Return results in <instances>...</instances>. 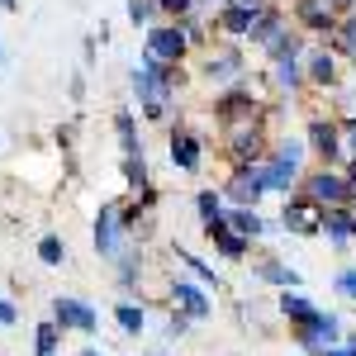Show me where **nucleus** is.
<instances>
[{
  "instance_id": "f257e3e1",
  "label": "nucleus",
  "mask_w": 356,
  "mask_h": 356,
  "mask_svg": "<svg viewBox=\"0 0 356 356\" xmlns=\"http://www.w3.org/2000/svg\"><path fill=\"white\" fill-rule=\"evenodd\" d=\"M176 81H181V72H176L171 62H157V57H147V53H143V62L129 72V86H134V95H138V110L147 114V119H166L171 95H176Z\"/></svg>"
},
{
  "instance_id": "f03ea898",
  "label": "nucleus",
  "mask_w": 356,
  "mask_h": 356,
  "mask_svg": "<svg viewBox=\"0 0 356 356\" xmlns=\"http://www.w3.org/2000/svg\"><path fill=\"white\" fill-rule=\"evenodd\" d=\"M134 233H129V223H124V204L110 200V204H100V214H95V228H90V243H95V257L100 261H114L119 257V247L129 243Z\"/></svg>"
},
{
  "instance_id": "7ed1b4c3",
  "label": "nucleus",
  "mask_w": 356,
  "mask_h": 356,
  "mask_svg": "<svg viewBox=\"0 0 356 356\" xmlns=\"http://www.w3.org/2000/svg\"><path fill=\"white\" fill-rule=\"evenodd\" d=\"M143 53L157 57V62L181 67V57L191 53V38H186V29L176 24V19H162V24H147V29H143Z\"/></svg>"
},
{
  "instance_id": "20e7f679",
  "label": "nucleus",
  "mask_w": 356,
  "mask_h": 356,
  "mask_svg": "<svg viewBox=\"0 0 356 356\" xmlns=\"http://www.w3.org/2000/svg\"><path fill=\"white\" fill-rule=\"evenodd\" d=\"M53 323L62 332H81V337H90V332L100 328V309L90 300H81V295H57L53 300Z\"/></svg>"
},
{
  "instance_id": "39448f33",
  "label": "nucleus",
  "mask_w": 356,
  "mask_h": 356,
  "mask_svg": "<svg viewBox=\"0 0 356 356\" xmlns=\"http://www.w3.org/2000/svg\"><path fill=\"white\" fill-rule=\"evenodd\" d=\"M337 332H342V323H337V314H314L309 323H300L295 328V342H300L309 356H318V352H328V347H337Z\"/></svg>"
},
{
  "instance_id": "423d86ee",
  "label": "nucleus",
  "mask_w": 356,
  "mask_h": 356,
  "mask_svg": "<svg viewBox=\"0 0 356 356\" xmlns=\"http://www.w3.org/2000/svg\"><path fill=\"white\" fill-rule=\"evenodd\" d=\"M166 295H171V309H176V314H186L191 323L214 314V300L204 295V285H200V280H171V290H166Z\"/></svg>"
},
{
  "instance_id": "0eeeda50",
  "label": "nucleus",
  "mask_w": 356,
  "mask_h": 356,
  "mask_svg": "<svg viewBox=\"0 0 356 356\" xmlns=\"http://www.w3.org/2000/svg\"><path fill=\"white\" fill-rule=\"evenodd\" d=\"M166 152H171V166H176V171H186V176H195L200 162H204V143H200V134H191V129H171Z\"/></svg>"
},
{
  "instance_id": "6e6552de",
  "label": "nucleus",
  "mask_w": 356,
  "mask_h": 356,
  "mask_svg": "<svg viewBox=\"0 0 356 356\" xmlns=\"http://www.w3.org/2000/svg\"><path fill=\"white\" fill-rule=\"evenodd\" d=\"M228 152H233V162H238V166L261 162V152H266V134H261V124H252V119H247L243 129H233V138H228Z\"/></svg>"
},
{
  "instance_id": "1a4fd4ad",
  "label": "nucleus",
  "mask_w": 356,
  "mask_h": 356,
  "mask_svg": "<svg viewBox=\"0 0 356 356\" xmlns=\"http://www.w3.org/2000/svg\"><path fill=\"white\" fill-rule=\"evenodd\" d=\"M219 195H223V200H233V204H252V209H257V200L266 195V186H261V171H257V166H238Z\"/></svg>"
},
{
  "instance_id": "9d476101",
  "label": "nucleus",
  "mask_w": 356,
  "mask_h": 356,
  "mask_svg": "<svg viewBox=\"0 0 356 356\" xmlns=\"http://www.w3.org/2000/svg\"><path fill=\"white\" fill-rule=\"evenodd\" d=\"M257 171H261V186H266V191H295V181H300V162H295V157H280V152H275L271 162H261L257 166Z\"/></svg>"
},
{
  "instance_id": "9b49d317",
  "label": "nucleus",
  "mask_w": 356,
  "mask_h": 356,
  "mask_svg": "<svg viewBox=\"0 0 356 356\" xmlns=\"http://www.w3.org/2000/svg\"><path fill=\"white\" fill-rule=\"evenodd\" d=\"M309 147H314L323 162H337V157L347 152V147H342V129L328 124V119H314V124H309Z\"/></svg>"
},
{
  "instance_id": "f8f14e48",
  "label": "nucleus",
  "mask_w": 356,
  "mask_h": 356,
  "mask_svg": "<svg viewBox=\"0 0 356 356\" xmlns=\"http://www.w3.org/2000/svg\"><path fill=\"white\" fill-rule=\"evenodd\" d=\"M309 200L314 204H347V176L323 166L318 176H309Z\"/></svg>"
},
{
  "instance_id": "ddd939ff",
  "label": "nucleus",
  "mask_w": 356,
  "mask_h": 356,
  "mask_svg": "<svg viewBox=\"0 0 356 356\" xmlns=\"http://www.w3.org/2000/svg\"><path fill=\"white\" fill-rule=\"evenodd\" d=\"M257 10H261V0H223V10H219V29L238 38V33H247V29H252Z\"/></svg>"
},
{
  "instance_id": "4468645a",
  "label": "nucleus",
  "mask_w": 356,
  "mask_h": 356,
  "mask_svg": "<svg viewBox=\"0 0 356 356\" xmlns=\"http://www.w3.org/2000/svg\"><path fill=\"white\" fill-rule=\"evenodd\" d=\"M214 119L228 124V129H233L238 119H257V95H252V90H228L219 105H214Z\"/></svg>"
},
{
  "instance_id": "2eb2a0df",
  "label": "nucleus",
  "mask_w": 356,
  "mask_h": 356,
  "mask_svg": "<svg viewBox=\"0 0 356 356\" xmlns=\"http://www.w3.org/2000/svg\"><path fill=\"white\" fill-rule=\"evenodd\" d=\"M110 266H114V280H119V290H138V275H143V247H138V243H124V247H119V257H114Z\"/></svg>"
},
{
  "instance_id": "dca6fc26",
  "label": "nucleus",
  "mask_w": 356,
  "mask_h": 356,
  "mask_svg": "<svg viewBox=\"0 0 356 356\" xmlns=\"http://www.w3.org/2000/svg\"><path fill=\"white\" fill-rule=\"evenodd\" d=\"M247 57L243 48H219V53H209V62H204V76L209 81H233V76H243Z\"/></svg>"
},
{
  "instance_id": "f3484780",
  "label": "nucleus",
  "mask_w": 356,
  "mask_h": 356,
  "mask_svg": "<svg viewBox=\"0 0 356 356\" xmlns=\"http://www.w3.org/2000/svg\"><path fill=\"white\" fill-rule=\"evenodd\" d=\"M295 19H300L309 33H328V29L337 24L328 0H295Z\"/></svg>"
},
{
  "instance_id": "a211bd4d",
  "label": "nucleus",
  "mask_w": 356,
  "mask_h": 356,
  "mask_svg": "<svg viewBox=\"0 0 356 356\" xmlns=\"http://www.w3.org/2000/svg\"><path fill=\"white\" fill-rule=\"evenodd\" d=\"M285 228H290V233H304V238H309V233H323V209H318V204H285Z\"/></svg>"
},
{
  "instance_id": "6ab92c4d",
  "label": "nucleus",
  "mask_w": 356,
  "mask_h": 356,
  "mask_svg": "<svg viewBox=\"0 0 356 356\" xmlns=\"http://www.w3.org/2000/svg\"><path fill=\"white\" fill-rule=\"evenodd\" d=\"M323 233H328V243L342 252V247L352 243V209H347V204H332V209H323Z\"/></svg>"
},
{
  "instance_id": "aec40b11",
  "label": "nucleus",
  "mask_w": 356,
  "mask_h": 356,
  "mask_svg": "<svg viewBox=\"0 0 356 356\" xmlns=\"http://www.w3.org/2000/svg\"><path fill=\"white\" fill-rule=\"evenodd\" d=\"M114 138H119V147H124V157H138L143 152V138H138V119L129 105H119L114 110Z\"/></svg>"
},
{
  "instance_id": "412c9836",
  "label": "nucleus",
  "mask_w": 356,
  "mask_h": 356,
  "mask_svg": "<svg viewBox=\"0 0 356 356\" xmlns=\"http://www.w3.org/2000/svg\"><path fill=\"white\" fill-rule=\"evenodd\" d=\"M204 233H209V243H214L219 257H228V261H243V257H247V238H243V233H233L228 223H214V228H204Z\"/></svg>"
},
{
  "instance_id": "4be33fe9",
  "label": "nucleus",
  "mask_w": 356,
  "mask_h": 356,
  "mask_svg": "<svg viewBox=\"0 0 356 356\" xmlns=\"http://www.w3.org/2000/svg\"><path fill=\"white\" fill-rule=\"evenodd\" d=\"M223 223H228L233 233H243V238H257V233H266V223H261V214H257L252 204H233V209H223Z\"/></svg>"
},
{
  "instance_id": "5701e85b",
  "label": "nucleus",
  "mask_w": 356,
  "mask_h": 356,
  "mask_svg": "<svg viewBox=\"0 0 356 356\" xmlns=\"http://www.w3.org/2000/svg\"><path fill=\"white\" fill-rule=\"evenodd\" d=\"M257 280H266V285H285V290H300V285H304V280H300V271L280 266L275 257H266V261H257Z\"/></svg>"
},
{
  "instance_id": "b1692460",
  "label": "nucleus",
  "mask_w": 356,
  "mask_h": 356,
  "mask_svg": "<svg viewBox=\"0 0 356 356\" xmlns=\"http://www.w3.org/2000/svg\"><path fill=\"white\" fill-rule=\"evenodd\" d=\"M114 323H119V332H134L138 337V332L147 328V309H143L138 300H119L114 304Z\"/></svg>"
},
{
  "instance_id": "393cba45",
  "label": "nucleus",
  "mask_w": 356,
  "mask_h": 356,
  "mask_svg": "<svg viewBox=\"0 0 356 356\" xmlns=\"http://www.w3.org/2000/svg\"><path fill=\"white\" fill-rule=\"evenodd\" d=\"M280 29H285V24H280V15H275V10H257V19H252V29H247V38L266 48V43H271Z\"/></svg>"
},
{
  "instance_id": "a878e982",
  "label": "nucleus",
  "mask_w": 356,
  "mask_h": 356,
  "mask_svg": "<svg viewBox=\"0 0 356 356\" xmlns=\"http://www.w3.org/2000/svg\"><path fill=\"white\" fill-rule=\"evenodd\" d=\"M280 309H285V318H290L295 328H300V323H309V318L318 314V304H309L304 295H295V290H285V295H280Z\"/></svg>"
},
{
  "instance_id": "bb28decb",
  "label": "nucleus",
  "mask_w": 356,
  "mask_h": 356,
  "mask_svg": "<svg viewBox=\"0 0 356 356\" xmlns=\"http://www.w3.org/2000/svg\"><path fill=\"white\" fill-rule=\"evenodd\" d=\"M195 209H200V223H204V228H214V223H223V195L219 191H200L195 195Z\"/></svg>"
},
{
  "instance_id": "cd10ccee",
  "label": "nucleus",
  "mask_w": 356,
  "mask_h": 356,
  "mask_svg": "<svg viewBox=\"0 0 356 356\" xmlns=\"http://www.w3.org/2000/svg\"><path fill=\"white\" fill-rule=\"evenodd\" d=\"M33 352H38V356H53V352H62V328H57L53 318H43V323L33 328Z\"/></svg>"
},
{
  "instance_id": "c85d7f7f",
  "label": "nucleus",
  "mask_w": 356,
  "mask_h": 356,
  "mask_svg": "<svg viewBox=\"0 0 356 356\" xmlns=\"http://www.w3.org/2000/svg\"><path fill=\"white\" fill-rule=\"evenodd\" d=\"M176 257H181V261H186V266L195 271V280H200V285H209V290H223L219 271H214L209 261H200V257H195V252H186V247H176Z\"/></svg>"
},
{
  "instance_id": "c756f323",
  "label": "nucleus",
  "mask_w": 356,
  "mask_h": 356,
  "mask_svg": "<svg viewBox=\"0 0 356 356\" xmlns=\"http://www.w3.org/2000/svg\"><path fill=\"white\" fill-rule=\"evenodd\" d=\"M309 81L314 86H332L337 81V57L332 53H314L309 57Z\"/></svg>"
},
{
  "instance_id": "7c9ffc66",
  "label": "nucleus",
  "mask_w": 356,
  "mask_h": 356,
  "mask_svg": "<svg viewBox=\"0 0 356 356\" xmlns=\"http://www.w3.org/2000/svg\"><path fill=\"white\" fill-rule=\"evenodd\" d=\"M332 53L342 57H356V19H342V24H332Z\"/></svg>"
},
{
  "instance_id": "2f4dec72",
  "label": "nucleus",
  "mask_w": 356,
  "mask_h": 356,
  "mask_svg": "<svg viewBox=\"0 0 356 356\" xmlns=\"http://www.w3.org/2000/svg\"><path fill=\"white\" fill-rule=\"evenodd\" d=\"M38 261H43V266H62V261H67V243H62L57 233H43V238H38Z\"/></svg>"
},
{
  "instance_id": "473e14b6",
  "label": "nucleus",
  "mask_w": 356,
  "mask_h": 356,
  "mask_svg": "<svg viewBox=\"0 0 356 356\" xmlns=\"http://www.w3.org/2000/svg\"><path fill=\"white\" fill-rule=\"evenodd\" d=\"M124 181H129V191L152 186V171H147V162H143V152H138V157H124Z\"/></svg>"
},
{
  "instance_id": "72a5a7b5",
  "label": "nucleus",
  "mask_w": 356,
  "mask_h": 356,
  "mask_svg": "<svg viewBox=\"0 0 356 356\" xmlns=\"http://www.w3.org/2000/svg\"><path fill=\"white\" fill-rule=\"evenodd\" d=\"M275 81L295 90V86L304 81V72H300V57H275Z\"/></svg>"
},
{
  "instance_id": "f704fd0d",
  "label": "nucleus",
  "mask_w": 356,
  "mask_h": 356,
  "mask_svg": "<svg viewBox=\"0 0 356 356\" xmlns=\"http://www.w3.org/2000/svg\"><path fill=\"white\" fill-rule=\"evenodd\" d=\"M152 5H157L162 19H186V15H195V0H152Z\"/></svg>"
},
{
  "instance_id": "c9c22d12",
  "label": "nucleus",
  "mask_w": 356,
  "mask_h": 356,
  "mask_svg": "<svg viewBox=\"0 0 356 356\" xmlns=\"http://www.w3.org/2000/svg\"><path fill=\"white\" fill-rule=\"evenodd\" d=\"M129 19H134V29H147L157 19V5L152 0H129Z\"/></svg>"
},
{
  "instance_id": "e433bc0d",
  "label": "nucleus",
  "mask_w": 356,
  "mask_h": 356,
  "mask_svg": "<svg viewBox=\"0 0 356 356\" xmlns=\"http://www.w3.org/2000/svg\"><path fill=\"white\" fill-rule=\"evenodd\" d=\"M186 332H191V318L171 309V318H166V337H186Z\"/></svg>"
},
{
  "instance_id": "4c0bfd02",
  "label": "nucleus",
  "mask_w": 356,
  "mask_h": 356,
  "mask_svg": "<svg viewBox=\"0 0 356 356\" xmlns=\"http://www.w3.org/2000/svg\"><path fill=\"white\" fill-rule=\"evenodd\" d=\"M15 323H19V309H15V304L0 295V328H15Z\"/></svg>"
},
{
  "instance_id": "58836bf2",
  "label": "nucleus",
  "mask_w": 356,
  "mask_h": 356,
  "mask_svg": "<svg viewBox=\"0 0 356 356\" xmlns=\"http://www.w3.org/2000/svg\"><path fill=\"white\" fill-rule=\"evenodd\" d=\"M337 290H342L347 300H356V271H342V275H337Z\"/></svg>"
},
{
  "instance_id": "ea45409f",
  "label": "nucleus",
  "mask_w": 356,
  "mask_h": 356,
  "mask_svg": "<svg viewBox=\"0 0 356 356\" xmlns=\"http://www.w3.org/2000/svg\"><path fill=\"white\" fill-rule=\"evenodd\" d=\"M318 356H356V332L347 337V347H328V352H318Z\"/></svg>"
},
{
  "instance_id": "a19ab883",
  "label": "nucleus",
  "mask_w": 356,
  "mask_h": 356,
  "mask_svg": "<svg viewBox=\"0 0 356 356\" xmlns=\"http://www.w3.org/2000/svg\"><path fill=\"white\" fill-rule=\"evenodd\" d=\"M342 147H347V152H356V119L342 129Z\"/></svg>"
},
{
  "instance_id": "79ce46f5",
  "label": "nucleus",
  "mask_w": 356,
  "mask_h": 356,
  "mask_svg": "<svg viewBox=\"0 0 356 356\" xmlns=\"http://www.w3.org/2000/svg\"><path fill=\"white\" fill-rule=\"evenodd\" d=\"M72 100H86V76H81V72L72 76Z\"/></svg>"
},
{
  "instance_id": "37998d69",
  "label": "nucleus",
  "mask_w": 356,
  "mask_h": 356,
  "mask_svg": "<svg viewBox=\"0 0 356 356\" xmlns=\"http://www.w3.org/2000/svg\"><path fill=\"white\" fill-rule=\"evenodd\" d=\"M0 10H5V15H15V10H19V0H0Z\"/></svg>"
},
{
  "instance_id": "c03bdc74",
  "label": "nucleus",
  "mask_w": 356,
  "mask_h": 356,
  "mask_svg": "<svg viewBox=\"0 0 356 356\" xmlns=\"http://www.w3.org/2000/svg\"><path fill=\"white\" fill-rule=\"evenodd\" d=\"M0 76H5V43H0Z\"/></svg>"
},
{
  "instance_id": "a18cd8bd",
  "label": "nucleus",
  "mask_w": 356,
  "mask_h": 356,
  "mask_svg": "<svg viewBox=\"0 0 356 356\" xmlns=\"http://www.w3.org/2000/svg\"><path fill=\"white\" fill-rule=\"evenodd\" d=\"M81 356H105V352H95V347H86V352Z\"/></svg>"
},
{
  "instance_id": "49530a36",
  "label": "nucleus",
  "mask_w": 356,
  "mask_h": 356,
  "mask_svg": "<svg viewBox=\"0 0 356 356\" xmlns=\"http://www.w3.org/2000/svg\"><path fill=\"white\" fill-rule=\"evenodd\" d=\"M328 5H332V10H337V5H352V0H328Z\"/></svg>"
},
{
  "instance_id": "de8ad7c7",
  "label": "nucleus",
  "mask_w": 356,
  "mask_h": 356,
  "mask_svg": "<svg viewBox=\"0 0 356 356\" xmlns=\"http://www.w3.org/2000/svg\"><path fill=\"white\" fill-rule=\"evenodd\" d=\"M195 5H209V0H195Z\"/></svg>"
},
{
  "instance_id": "09e8293b",
  "label": "nucleus",
  "mask_w": 356,
  "mask_h": 356,
  "mask_svg": "<svg viewBox=\"0 0 356 356\" xmlns=\"http://www.w3.org/2000/svg\"><path fill=\"white\" fill-rule=\"evenodd\" d=\"M152 356H162V352H152Z\"/></svg>"
},
{
  "instance_id": "8fccbe9b",
  "label": "nucleus",
  "mask_w": 356,
  "mask_h": 356,
  "mask_svg": "<svg viewBox=\"0 0 356 356\" xmlns=\"http://www.w3.org/2000/svg\"><path fill=\"white\" fill-rule=\"evenodd\" d=\"M53 356H62V352H53Z\"/></svg>"
}]
</instances>
